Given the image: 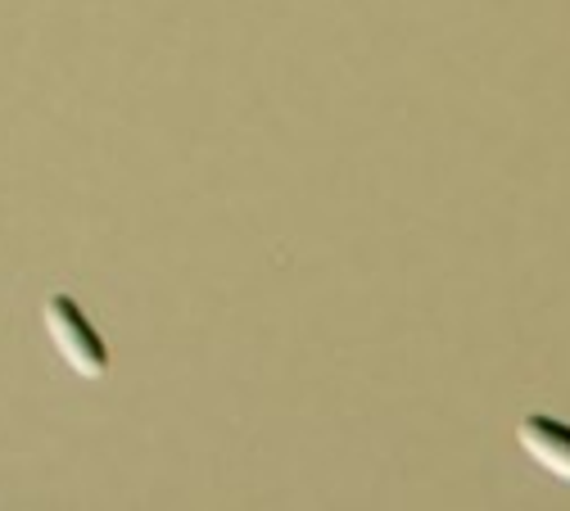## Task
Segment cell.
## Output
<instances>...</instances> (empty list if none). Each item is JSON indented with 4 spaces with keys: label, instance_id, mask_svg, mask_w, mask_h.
<instances>
[{
    "label": "cell",
    "instance_id": "cell-2",
    "mask_svg": "<svg viewBox=\"0 0 570 511\" xmlns=\"http://www.w3.org/2000/svg\"><path fill=\"white\" fill-rule=\"evenodd\" d=\"M517 444H521L548 475H557V480L570 484V425H566V421L534 412V416H525V421L517 425Z\"/></svg>",
    "mask_w": 570,
    "mask_h": 511
},
{
    "label": "cell",
    "instance_id": "cell-1",
    "mask_svg": "<svg viewBox=\"0 0 570 511\" xmlns=\"http://www.w3.org/2000/svg\"><path fill=\"white\" fill-rule=\"evenodd\" d=\"M46 331H50V344L59 348V357L73 367L78 376L87 381H100L109 372V348L105 340L96 335V326L87 322V313L68 299V295H55L46 304Z\"/></svg>",
    "mask_w": 570,
    "mask_h": 511
}]
</instances>
